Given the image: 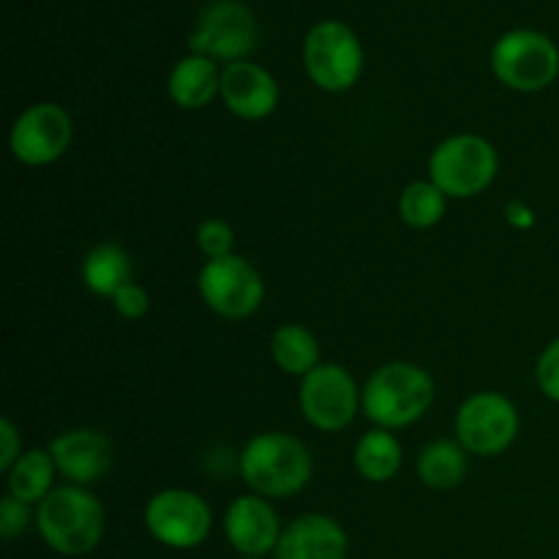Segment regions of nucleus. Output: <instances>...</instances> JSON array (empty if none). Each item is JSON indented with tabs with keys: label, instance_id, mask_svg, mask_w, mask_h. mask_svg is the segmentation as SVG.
Segmentation results:
<instances>
[{
	"label": "nucleus",
	"instance_id": "obj_19",
	"mask_svg": "<svg viewBox=\"0 0 559 559\" xmlns=\"http://www.w3.org/2000/svg\"><path fill=\"white\" fill-rule=\"evenodd\" d=\"M5 475H9L5 478V486H9L5 495L16 497L25 506H38V502L47 500L55 491L58 467H55L49 448H27Z\"/></svg>",
	"mask_w": 559,
	"mask_h": 559
},
{
	"label": "nucleus",
	"instance_id": "obj_29",
	"mask_svg": "<svg viewBox=\"0 0 559 559\" xmlns=\"http://www.w3.org/2000/svg\"><path fill=\"white\" fill-rule=\"evenodd\" d=\"M508 222H511L513 227H533L535 213L530 211L527 205H522V202H513V205L508 207Z\"/></svg>",
	"mask_w": 559,
	"mask_h": 559
},
{
	"label": "nucleus",
	"instance_id": "obj_5",
	"mask_svg": "<svg viewBox=\"0 0 559 559\" xmlns=\"http://www.w3.org/2000/svg\"><path fill=\"white\" fill-rule=\"evenodd\" d=\"M364 44L342 20H322L304 38V69L325 93H344L364 74Z\"/></svg>",
	"mask_w": 559,
	"mask_h": 559
},
{
	"label": "nucleus",
	"instance_id": "obj_1",
	"mask_svg": "<svg viewBox=\"0 0 559 559\" xmlns=\"http://www.w3.org/2000/svg\"><path fill=\"white\" fill-rule=\"evenodd\" d=\"M36 530L44 544L60 557H85L98 549L107 533V511L85 486H55L36 506Z\"/></svg>",
	"mask_w": 559,
	"mask_h": 559
},
{
	"label": "nucleus",
	"instance_id": "obj_2",
	"mask_svg": "<svg viewBox=\"0 0 559 559\" xmlns=\"http://www.w3.org/2000/svg\"><path fill=\"white\" fill-rule=\"evenodd\" d=\"M240 478L265 500H287L309 486L314 462L298 437L284 431H262L243 445L238 456Z\"/></svg>",
	"mask_w": 559,
	"mask_h": 559
},
{
	"label": "nucleus",
	"instance_id": "obj_12",
	"mask_svg": "<svg viewBox=\"0 0 559 559\" xmlns=\"http://www.w3.org/2000/svg\"><path fill=\"white\" fill-rule=\"evenodd\" d=\"M71 140H74V120L69 109L58 102H38L16 115L9 147L11 156L25 167H47L66 156Z\"/></svg>",
	"mask_w": 559,
	"mask_h": 559
},
{
	"label": "nucleus",
	"instance_id": "obj_28",
	"mask_svg": "<svg viewBox=\"0 0 559 559\" xmlns=\"http://www.w3.org/2000/svg\"><path fill=\"white\" fill-rule=\"evenodd\" d=\"M22 453H25V448H22L20 429L9 418H3L0 420V469L9 473Z\"/></svg>",
	"mask_w": 559,
	"mask_h": 559
},
{
	"label": "nucleus",
	"instance_id": "obj_16",
	"mask_svg": "<svg viewBox=\"0 0 559 559\" xmlns=\"http://www.w3.org/2000/svg\"><path fill=\"white\" fill-rule=\"evenodd\" d=\"M347 530L325 513H304L284 527L273 559H347Z\"/></svg>",
	"mask_w": 559,
	"mask_h": 559
},
{
	"label": "nucleus",
	"instance_id": "obj_27",
	"mask_svg": "<svg viewBox=\"0 0 559 559\" xmlns=\"http://www.w3.org/2000/svg\"><path fill=\"white\" fill-rule=\"evenodd\" d=\"M112 309L118 311L123 320L136 322V320H142L147 311H151V295H147V289L142 287V284L129 282L123 289H118V293H115Z\"/></svg>",
	"mask_w": 559,
	"mask_h": 559
},
{
	"label": "nucleus",
	"instance_id": "obj_13",
	"mask_svg": "<svg viewBox=\"0 0 559 559\" xmlns=\"http://www.w3.org/2000/svg\"><path fill=\"white\" fill-rule=\"evenodd\" d=\"M282 519L271 500L243 495L229 502L224 513V538L240 557H267L282 540Z\"/></svg>",
	"mask_w": 559,
	"mask_h": 559
},
{
	"label": "nucleus",
	"instance_id": "obj_8",
	"mask_svg": "<svg viewBox=\"0 0 559 559\" xmlns=\"http://www.w3.org/2000/svg\"><path fill=\"white\" fill-rule=\"evenodd\" d=\"M298 407L306 424L336 435L364 413V388L342 364H320L300 380Z\"/></svg>",
	"mask_w": 559,
	"mask_h": 559
},
{
	"label": "nucleus",
	"instance_id": "obj_17",
	"mask_svg": "<svg viewBox=\"0 0 559 559\" xmlns=\"http://www.w3.org/2000/svg\"><path fill=\"white\" fill-rule=\"evenodd\" d=\"M167 96L175 107L194 112L222 96V69L205 55L189 52L173 66L167 76Z\"/></svg>",
	"mask_w": 559,
	"mask_h": 559
},
{
	"label": "nucleus",
	"instance_id": "obj_22",
	"mask_svg": "<svg viewBox=\"0 0 559 559\" xmlns=\"http://www.w3.org/2000/svg\"><path fill=\"white\" fill-rule=\"evenodd\" d=\"M467 451L456 440H437L420 451L418 478L435 491H451L467 478Z\"/></svg>",
	"mask_w": 559,
	"mask_h": 559
},
{
	"label": "nucleus",
	"instance_id": "obj_6",
	"mask_svg": "<svg viewBox=\"0 0 559 559\" xmlns=\"http://www.w3.org/2000/svg\"><path fill=\"white\" fill-rule=\"evenodd\" d=\"M491 71L516 93L546 91L559 76V49L546 33L516 27L502 33L491 47Z\"/></svg>",
	"mask_w": 559,
	"mask_h": 559
},
{
	"label": "nucleus",
	"instance_id": "obj_18",
	"mask_svg": "<svg viewBox=\"0 0 559 559\" xmlns=\"http://www.w3.org/2000/svg\"><path fill=\"white\" fill-rule=\"evenodd\" d=\"M82 284L98 298L112 300L118 289L134 282V262L131 254L118 243H98L82 260Z\"/></svg>",
	"mask_w": 559,
	"mask_h": 559
},
{
	"label": "nucleus",
	"instance_id": "obj_20",
	"mask_svg": "<svg viewBox=\"0 0 559 559\" xmlns=\"http://www.w3.org/2000/svg\"><path fill=\"white\" fill-rule=\"evenodd\" d=\"M355 469L369 484H388L404 464V448L399 437L388 429H369L355 445Z\"/></svg>",
	"mask_w": 559,
	"mask_h": 559
},
{
	"label": "nucleus",
	"instance_id": "obj_14",
	"mask_svg": "<svg viewBox=\"0 0 559 559\" xmlns=\"http://www.w3.org/2000/svg\"><path fill=\"white\" fill-rule=\"evenodd\" d=\"M60 478L71 486H85L104 478L112 469V442L96 429H69L49 442Z\"/></svg>",
	"mask_w": 559,
	"mask_h": 559
},
{
	"label": "nucleus",
	"instance_id": "obj_10",
	"mask_svg": "<svg viewBox=\"0 0 559 559\" xmlns=\"http://www.w3.org/2000/svg\"><path fill=\"white\" fill-rule=\"evenodd\" d=\"M142 522L156 544L175 551H189L211 538L213 511L205 497L197 491L164 489L147 500Z\"/></svg>",
	"mask_w": 559,
	"mask_h": 559
},
{
	"label": "nucleus",
	"instance_id": "obj_3",
	"mask_svg": "<svg viewBox=\"0 0 559 559\" xmlns=\"http://www.w3.org/2000/svg\"><path fill=\"white\" fill-rule=\"evenodd\" d=\"M437 399L435 377L418 364L393 360L380 366L364 385V415L377 429L399 431L418 424Z\"/></svg>",
	"mask_w": 559,
	"mask_h": 559
},
{
	"label": "nucleus",
	"instance_id": "obj_30",
	"mask_svg": "<svg viewBox=\"0 0 559 559\" xmlns=\"http://www.w3.org/2000/svg\"><path fill=\"white\" fill-rule=\"evenodd\" d=\"M238 559H265V557H238Z\"/></svg>",
	"mask_w": 559,
	"mask_h": 559
},
{
	"label": "nucleus",
	"instance_id": "obj_9",
	"mask_svg": "<svg viewBox=\"0 0 559 559\" xmlns=\"http://www.w3.org/2000/svg\"><path fill=\"white\" fill-rule=\"evenodd\" d=\"M453 429H456V442L464 451L480 459H495L516 442L522 418H519L516 404L508 396L480 391L459 407Z\"/></svg>",
	"mask_w": 559,
	"mask_h": 559
},
{
	"label": "nucleus",
	"instance_id": "obj_25",
	"mask_svg": "<svg viewBox=\"0 0 559 559\" xmlns=\"http://www.w3.org/2000/svg\"><path fill=\"white\" fill-rule=\"evenodd\" d=\"M31 522H36V513H31V506H25V502L16 500V497L3 495V500H0V538H3L5 544L20 538V535L31 527Z\"/></svg>",
	"mask_w": 559,
	"mask_h": 559
},
{
	"label": "nucleus",
	"instance_id": "obj_11",
	"mask_svg": "<svg viewBox=\"0 0 559 559\" xmlns=\"http://www.w3.org/2000/svg\"><path fill=\"white\" fill-rule=\"evenodd\" d=\"M197 289L207 309L224 320H246L265 300L262 273L240 254L205 262L197 276Z\"/></svg>",
	"mask_w": 559,
	"mask_h": 559
},
{
	"label": "nucleus",
	"instance_id": "obj_4",
	"mask_svg": "<svg viewBox=\"0 0 559 559\" xmlns=\"http://www.w3.org/2000/svg\"><path fill=\"white\" fill-rule=\"evenodd\" d=\"M500 153L480 134L445 136L429 156V180L448 200H475L495 183Z\"/></svg>",
	"mask_w": 559,
	"mask_h": 559
},
{
	"label": "nucleus",
	"instance_id": "obj_7",
	"mask_svg": "<svg viewBox=\"0 0 559 559\" xmlns=\"http://www.w3.org/2000/svg\"><path fill=\"white\" fill-rule=\"evenodd\" d=\"M260 41V25L240 0H211L189 33V52L205 55L216 63H240Z\"/></svg>",
	"mask_w": 559,
	"mask_h": 559
},
{
	"label": "nucleus",
	"instance_id": "obj_23",
	"mask_svg": "<svg viewBox=\"0 0 559 559\" xmlns=\"http://www.w3.org/2000/svg\"><path fill=\"white\" fill-rule=\"evenodd\" d=\"M448 197L429 178L413 180L399 197V216L413 229H431L445 218Z\"/></svg>",
	"mask_w": 559,
	"mask_h": 559
},
{
	"label": "nucleus",
	"instance_id": "obj_21",
	"mask_svg": "<svg viewBox=\"0 0 559 559\" xmlns=\"http://www.w3.org/2000/svg\"><path fill=\"white\" fill-rule=\"evenodd\" d=\"M271 358L284 374L304 380L322 364L320 342L309 328L287 322V325L276 328V333L271 336Z\"/></svg>",
	"mask_w": 559,
	"mask_h": 559
},
{
	"label": "nucleus",
	"instance_id": "obj_15",
	"mask_svg": "<svg viewBox=\"0 0 559 559\" xmlns=\"http://www.w3.org/2000/svg\"><path fill=\"white\" fill-rule=\"evenodd\" d=\"M224 107L240 120H265L276 112L278 82L265 66L254 60H240L222 69V96Z\"/></svg>",
	"mask_w": 559,
	"mask_h": 559
},
{
	"label": "nucleus",
	"instance_id": "obj_24",
	"mask_svg": "<svg viewBox=\"0 0 559 559\" xmlns=\"http://www.w3.org/2000/svg\"><path fill=\"white\" fill-rule=\"evenodd\" d=\"M194 243L200 254L205 257V262L224 260V257L235 254V229L224 218H205L197 227Z\"/></svg>",
	"mask_w": 559,
	"mask_h": 559
},
{
	"label": "nucleus",
	"instance_id": "obj_26",
	"mask_svg": "<svg viewBox=\"0 0 559 559\" xmlns=\"http://www.w3.org/2000/svg\"><path fill=\"white\" fill-rule=\"evenodd\" d=\"M535 382L549 402L559 404V336L544 347L535 364Z\"/></svg>",
	"mask_w": 559,
	"mask_h": 559
}]
</instances>
